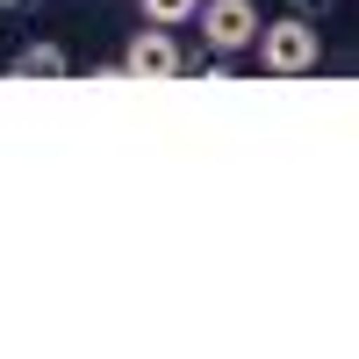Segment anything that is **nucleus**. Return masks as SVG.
<instances>
[{
	"label": "nucleus",
	"mask_w": 359,
	"mask_h": 359,
	"mask_svg": "<svg viewBox=\"0 0 359 359\" xmlns=\"http://www.w3.org/2000/svg\"><path fill=\"white\" fill-rule=\"evenodd\" d=\"M259 65L273 72V79H302L323 65V29L309 15H280V22H259Z\"/></svg>",
	"instance_id": "nucleus-1"
},
{
	"label": "nucleus",
	"mask_w": 359,
	"mask_h": 359,
	"mask_svg": "<svg viewBox=\"0 0 359 359\" xmlns=\"http://www.w3.org/2000/svg\"><path fill=\"white\" fill-rule=\"evenodd\" d=\"M123 79H187V57H180L172 29H158V22L137 29L130 50H123Z\"/></svg>",
	"instance_id": "nucleus-2"
},
{
	"label": "nucleus",
	"mask_w": 359,
	"mask_h": 359,
	"mask_svg": "<svg viewBox=\"0 0 359 359\" xmlns=\"http://www.w3.org/2000/svg\"><path fill=\"white\" fill-rule=\"evenodd\" d=\"M194 22H201V43L208 50H245L259 36V8H252V0H201Z\"/></svg>",
	"instance_id": "nucleus-3"
},
{
	"label": "nucleus",
	"mask_w": 359,
	"mask_h": 359,
	"mask_svg": "<svg viewBox=\"0 0 359 359\" xmlns=\"http://www.w3.org/2000/svg\"><path fill=\"white\" fill-rule=\"evenodd\" d=\"M8 72H15V79H65L72 57L57 50V43H22V50L8 57Z\"/></svg>",
	"instance_id": "nucleus-4"
},
{
	"label": "nucleus",
	"mask_w": 359,
	"mask_h": 359,
	"mask_svg": "<svg viewBox=\"0 0 359 359\" xmlns=\"http://www.w3.org/2000/svg\"><path fill=\"white\" fill-rule=\"evenodd\" d=\"M194 8H201V0H137V15H144V22H158V29H187Z\"/></svg>",
	"instance_id": "nucleus-5"
},
{
	"label": "nucleus",
	"mask_w": 359,
	"mask_h": 359,
	"mask_svg": "<svg viewBox=\"0 0 359 359\" xmlns=\"http://www.w3.org/2000/svg\"><path fill=\"white\" fill-rule=\"evenodd\" d=\"M323 8H331V0H294V15H323Z\"/></svg>",
	"instance_id": "nucleus-6"
},
{
	"label": "nucleus",
	"mask_w": 359,
	"mask_h": 359,
	"mask_svg": "<svg viewBox=\"0 0 359 359\" xmlns=\"http://www.w3.org/2000/svg\"><path fill=\"white\" fill-rule=\"evenodd\" d=\"M0 8H8V15H22V8H36V0H0Z\"/></svg>",
	"instance_id": "nucleus-7"
}]
</instances>
